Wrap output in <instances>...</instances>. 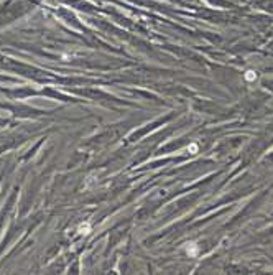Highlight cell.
<instances>
[{"label":"cell","mask_w":273,"mask_h":275,"mask_svg":"<svg viewBox=\"0 0 273 275\" xmlns=\"http://www.w3.org/2000/svg\"><path fill=\"white\" fill-rule=\"evenodd\" d=\"M245 79L247 81H255L257 79V73L255 71H247L245 73Z\"/></svg>","instance_id":"1"},{"label":"cell","mask_w":273,"mask_h":275,"mask_svg":"<svg viewBox=\"0 0 273 275\" xmlns=\"http://www.w3.org/2000/svg\"><path fill=\"white\" fill-rule=\"evenodd\" d=\"M194 246H196V244H191V246L188 247V254H189V255H196V254H197V249H196Z\"/></svg>","instance_id":"2"},{"label":"cell","mask_w":273,"mask_h":275,"mask_svg":"<svg viewBox=\"0 0 273 275\" xmlns=\"http://www.w3.org/2000/svg\"><path fill=\"white\" fill-rule=\"evenodd\" d=\"M79 232H81V234H87V232H89V224H86V226H84V224H81V226H79Z\"/></svg>","instance_id":"3"},{"label":"cell","mask_w":273,"mask_h":275,"mask_svg":"<svg viewBox=\"0 0 273 275\" xmlns=\"http://www.w3.org/2000/svg\"><path fill=\"white\" fill-rule=\"evenodd\" d=\"M188 150H189V152H191V153H196V152H197V145H191Z\"/></svg>","instance_id":"4"}]
</instances>
